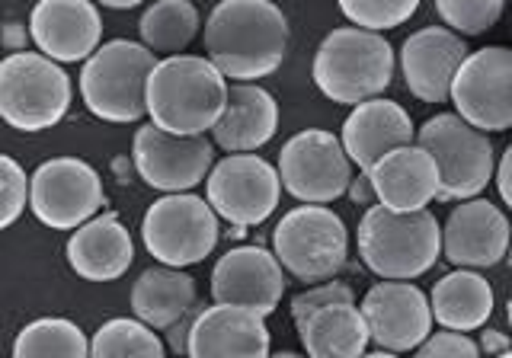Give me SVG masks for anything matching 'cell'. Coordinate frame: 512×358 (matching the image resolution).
<instances>
[{
	"mask_svg": "<svg viewBox=\"0 0 512 358\" xmlns=\"http://www.w3.org/2000/svg\"><path fill=\"white\" fill-rule=\"evenodd\" d=\"M288 36L276 0H221L205 20V58L228 84H260L282 68Z\"/></svg>",
	"mask_w": 512,
	"mask_h": 358,
	"instance_id": "obj_1",
	"label": "cell"
},
{
	"mask_svg": "<svg viewBox=\"0 0 512 358\" xmlns=\"http://www.w3.org/2000/svg\"><path fill=\"white\" fill-rule=\"evenodd\" d=\"M228 100V80L202 55H167L154 61L144 84V116L167 135L212 132Z\"/></svg>",
	"mask_w": 512,
	"mask_h": 358,
	"instance_id": "obj_2",
	"label": "cell"
},
{
	"mask_svg": "<svg viewBox=\"0 0 512 358\" xmlns=\"http://www.w3.org/2000/svg\"><path fill=\"white\" fill-rule=\"evenodd\" d=\"M356 247L368 272L384 282H413L442 256V224L429 208L388 211L368 205L356 231Z\"/></svg>",
	"mask_w": 512,
	"mask_h": 358,
	"instance_id": "obj_3",
	"label": "cell"
},
{
	"mask_svg": "<svg viewBox=\"0 0 512 358\" xmlns=\"http://www.w3.org/2000/svg\"><path fill=\"white\" fill-rule=\"evenodd\" d=\"M394 64V45L384 39V32L340 26L317 45L311 74L327 100L359 106L384 96L394 80Z\"/></svg>",
	"mask_w": 512,
	"mask_h": 358,
	"instance_id": "obj_4",
	"label": "cell"
},
{
	"mask_svg": "<svg viewBox=\"0 0 512 358\" xmlns=\"http://www.w3.org/2000/svg\"><path fill=\"white\" fill-rule=\"evenodd\" d=\"M154 52L132 39L96 45L80 71V96L96 119L128 125L144 119V84L154 68Z\"/></svg>",
	"mask_w": 512,
	"mask_h": 358,
	"instance_id": "obj_5",
	"label": "cell"
},
{
	"mask_svg": "<svg viewBox=\"0 0 512 358\" xmlns=\"http://www.w3.org/2000/svg\"><path fill=\"white\" fill-rule=\"evenodd\" d=\"M68 71L39 52H13L0 61V119L16 132L55 128L71 109Z\"/></svg>",
	"mask_w": 512,
	"mask_h": 358,
	"instance_id": "obj_6",
	"label": "cell"
},
{
	"mask_svg": "<svg viewBox=\"0 0 512 358\" xmlns=\"http://www.w3.org/2000/svg\"><path fill=\"white\" fill-rule=\"evenodd\" d=\"M272 256L292 279L304 285L330 282L349 256L346 221L327 205H298L285 211L272 231Z\"/></svg>",
	"mask_w": 512,
	"mask_h": 358,
	"instance_id": "obj_7",
	"label": "cell"
},
{
	"mask_svg": "<svg viewBox=\"0 0 512 358\" xmlns=\"http://www.w3.org/2000/svg\"><path fill=\"white\" fill-rule=\"evenodd\" d=\"M413 141L436 160V202H468L493 183V141L464 119H458L455 112H439V116L426 119L423 128H416Z\"/></svg>",
	"mask_w": 512,
	"mask_h": 358,
	"instance_id": "obj_8",
	"label": "cell"
},
{
	"mask_svg": "<svg viewBox=\"0 0 512 358\" xmlns=\"http://www.w3.org/2000/svg\"><path fill=\"white\" fill-rule=\"evenodd\" d=\"M218 215L202 195L170 192L157 199L141 218V240L160 266L186 269L202 263L218 247Z\"/></svg>",
	"mask_w": 512,
	"mask_h": 358,
	"instance_id": "obj_9",
	"label": "cell"
},
{
	"mask_svg": "<svg viewBox=\"0 0 512 358\" xmlns=\"http://www.w3.org/2000/svg\"><path fill=\"white\" fill-rule=\"evenodd\" d=\"M455 116L477 132L512 128V52L506 45H487L468 52L448 87Z\"/></svg>",
	"mask_w": 512,
	"mask_h": 358,
	"instance_id": "obj_10",
	"label": "cell"
},
{
	"mask_svg": "<svg viewBox=\"0 0 512 358\" xmlns=\"http://www.w3.org/2000/svg\"><path fill=\"white\" fill-rule=\"evenodd\" d=\"M32 215L52 231H74L106 205L103 176L87 160L52 157L39 164L29 176V202Z\"/></svg>",
	"mask_w": 512,
	"mask_h": 358,
	"instance_id": "obj_11",
	"label": "cell"
},
{
	"mask_svg": "<svg viewBox=\"0 0 512 358\" xmlns=\"http://www.w3.org/2000/svg\"><path fill=\"white\" fill-rule=\"evenodd\" d=\"M279 199V173L260 154H228L205 176L208 208L234 227L263 224L279 208Z\"/></svg>",
	"mask_w": 512,
	"mask_h": 358,
	"instance_id": "obj_12",
	"label": "cell"
},
{
	"mask_svg": "<svg viewBox=\"0 0 512 358\" xmlns=\"http://www.w3.org/2000/svg\"><path fill=\"white\" fill-rule=\"evenodd\" d=\"M276 173L282 189L301 205H330L346 195L352 164L333 132L304 128V132L285 141Z\"/></svg>",
	"mask_w": 512,
	"mask_h": 358,
	"instance_id": "obj_13",
	"label": "cell"
},
{
	"mask_svg": "<svg viewBox=\"0 0 512 358\" xmlns=\"http://www.w3.org/2000/svg\"><path fill=\"white\" fill-rule=\"evenodd\" d=\"M132 164L135 173L157 192H189L205 183L215 164V144L205 135H167L148 122L135 132Z\"/></svg>",
	"mask_w": 512,
	"mask_h": 358,
	"instance_id": "obj_14",
	"label": "cell"
},
{
	"mask_svg": "<svg viewBox=\"0 0 512 358\" xmlns=\"http://www.w3.org/2000/svg\"><path fill=\"white\" fill-rule=\"evenodd\" d=\"M359 314L368 327V343L384 352H413L432 333L429 298L413 282H378L365 291Z\"/></svg>",
	"mask_w": 512,
	"mask_h": 358,
	"instance_id": "obj_15",
	"label": "cell"
},
{
	"mask_svg": "<svg viewBox=\"0 0 512 358\" xmlns=\"http://www.w3.org/2000/svg\"><path fill=\"white\" fill-rule=\"evenodd\" d=\"M285 272L266 247L240 243L224 253L212 269V301L240 304L269 317L282 304Z\"/></svg>",
	"mask_w": 512,
	"mask_h": 358,
	"instance_id": "obj_16",
	"label": "cell"
},
{
	"mask_svg": "<svg viewBox=\"0 0 512 358\" xmlns=\"http://www.w3.org/2000/svg\"><path fill=\"white\" fill-rule=\"evenodd\" d=\"M509 253V218L487 199L455 202L442 227V256L455 269H493Z\"/></svg>",
	"mask_w": 512,
	"mask_h": 358,
	"instance_id": "obj_17",
	"label": "cell"
},
{
	"mask_svg": "<svg viewBox=\"0 0 512 358\" xmlns=\"http://www.w3.org/2000/svg\"><path fill=\"white\" fill-rule=\"evenodd\" d=\"M26 29L39 55L55 64L87 61L103 39V20L93 0H39Z\"/></svg>",
	"mask_w": 512,
	"mask_h": 358,
	"instance_id": "obj_18",
	"label": "cell"
},
{
	"mask_svg": "<svg viewBox=\"0 0 512 358\" xmlns=\"http://www.w3.org/2000/svg\"><path fill=\"white\" fill-rule=\"evenodd\" d=\"M266 317L240 304L199 307L186 336L189 358H269Z\"/></svg>",
	"mask_w": 512,
	"mask_h": 358,
	"instance_id": "obj_19",
	"label": "cell"
},
{
	"mask_svg": "<svg viewBox=\"0 0 512 358\" xmlns=\"http://www.w3.org/2000/svg\"><path fill=\"white\" fill-rule=\"evenodd\" d=\"M464 55H468V45L445 26H423L410 32L400 45V71H404L410 96L420 103H445Z\"/></svg>",
	"mask_w": 512,
	"mask_h": 358,
	"instance_id": "obj_20",
	"label": "cell"
},
{
	"mask_svg": "<svg viewBox=\"0 0 512 358\" xmlns=\"http://www.w3.org/2000/svg\"><path fill=\"white\" fill-rule=\"evenodd\" d=\"M365 176L372 183L375 205L388 211H423L426 205L436 202L439 192L436 160L416 141L388 151L365 170Z\"/></svg>",
	"mask_w": 512,
	"mask_h": 358,
	"instance_id": "obj_21",
	"label": "cell"
},
{
	"mask_svg": "<svg viewBox=\"0 0 512 358\" xmlns=\"http://www.w3.org/2000/svg\"><path fill=\"white\" fill-rule=\"evenodd\" d=\"M413 138H416V128H413L410 112L394 100L375 96V100L352 106V112L343 122L340 144H343V154L349 157V164L359 167V173H365L375 160L400 148V144H410Z\"/></svg>",
	"mask_w": 512,
	"mask_h": 358,
	"instance_id": "obj_22",
	"label": "cell"
},
{
	"mask_svg": "<svg viewBox=\"0 0 512 358\" xmlns=\"http://www.w3.org/2000/svg\"><path fill=\"white\" fill-rule=\"evenodd\" d=\"M68 266L87 282H116L135 263V240L119 215H93L68 237Z\"/></svg>",
	"mask_w": 512,
	"mask_h": 358,
	"instance_id": "obj_23",
	"label": "cell"
},
{
	"mask_svg": "<svg viewBox=\"0 0 512 358\" xmlns=\"http://www.w3.org/2000/svg\"><path fill=\"white\" fill-rule=\"evenodd\" d=\"M276 128V96L260 84H228V100L212 128V144L224 154H253L276 138Z\"/></svg>",
	"mask_w": 512,
	"mask_h": 358,
	"instance_id": "obj_24",
	"label": "cell"
},
{
	"mask_svg": "<svg viewBox=\"0 0 512 358\" xmlns=\"http://www.w3.org/2000/svg\"><path fill=\"white\" fill-rule=\"evenodd\" d=\"M493 288L477 269H455L442 275L429 295V314L442 330H484L493 314Z\"/></svg>",
	"mask_w": 512,
	"mask_h": 358,
	"instance_id": "obj_25",
	"label": "cell"
},
{
	"mask_svg": "<svg viewBox=\"0 0 512 358\" xmlns=\"http://www.w3.org/2000/svg\"><path fill=\"white\" fill-rule=\"evenodd\" d=\"M196 307V279L183 269L151 266L132 285V311L151 330H167Z\"/></svg>",
	"mask_w": 512,
	"mask_h": 358,
	"instance_id": "obj_26",
	"label": "cell"
},
{
	"mask_svg": "<svg viewBox=\"0 0 512 358\" xmlns=\"http://www.w3.org/2000/svg\"><path fill=\"white\" fill-rule=\"evenodd\" d=\"M308 358H359L368 349V327L356 304H330L295 323Z\"/></svg>",
	"mask_w": 512,
	"mask_h": 358,
	"instance_id": "obj_27",
	"label": "cell"
},
{
	"mask_svg": "<svg viewBox=\"0 0 512 358\" xmlns=\"http://www.w3.org/2000/svg\"><path fill=\"white\" fill-rule=\"evenodd\" d=\"M199 10L189 0H154L141 13V45L154 55H180L199 36Z\"/></svg>",
	"mask_w": 512,
	"mask_h": 358,
	"instance_id": "obj_28",
	"label": "cell"
},
{
	"mask_svg": "<svg viewBox=\"0 0 512 358\" xmlns=\"http://www.w3.org/2000/svg\"><path fill=\"white\" fill-rule=\"evenodd\" d=\"M13 358H90V339L68 317H39L16 333Z\"/></svg>",
	"mask_w": 512,
	"mask_h": 358,
	"instance_id": "obj_29",
	"label": "cell"
},
{
	"mask_svg": "<svg viewBox=\"0 0 512 358\" xmlns=\"http://www.w3.org/2000/svg\"><path fill=\"white\" fill-rule=\"evenodd\" d=\"M90 358H167L157 330L135 317H112L90 339Z\"/></svg>",
	"mask_w": 512,
	"mask_h": 358,
	"instance_id": "obj_30",
	"label": "cell"
},
{
	"mask_svg": "<svg viewBox=\"0 0 512 358\" xmlns=\"http://www.w3.org/2000/svg\"><path fill=\"white\" fill-rule=\"evenodd\" d=\"M506 10V0H436V13L455 36H484Z\"/></svg>",
	"mask_w": 512,
	"mask_h": 358,
	"instance_id": "obj_31",
	"label": "cell"
},
{
	"mask_svg": "<svg viewBox=\"0 0 512 358\" xmlns=\"http://www.w3.org/2000/svg\"><path fill=\"white\" fill-rule=\"evenodd\" d=\"M343 16L359 29L388 32L404 26L420 10V0H340Z\"/></svg>",
	"mask_w": 512,
	"mask_h": 358,
	"instance_id": "obj_32",
	"label": "cell"
},
{
	"mask_svg": "<svg viewBox=\"0 0 512 358\" xmlns=\"http://www.w3.org/2000/svg\"><path fill=\"white\" fill-rule=\"evenodd\" d=\"M29 202V176L13 157L0 154V231L20 221Z\"/></svg>",
	"mask_w": 512,
	"mask_h": 358,
	"instance_id": "obj_33",
	"label": "cell"
},
{
	"mask_svg": "<svg viewBox=\"0 0 512 358\" xmlns=\"http://www.w3.org/2000/svg\"><path fill=\"white\" fill-rule=\"evenodd\" d=\"M330 304H356V291L346 282H317V285H308L301 291V295L292 298V320H304L308 314L320 311V307H330Z\"/></svg>",
	"mask_w": 512,
	"mask_h": 358,
	"instance_id": "obj_34",
	"label": "cell"
},
{
	"mask_svg": "<svg viewBox=\"0 0 512 358\" xmlns=\"http://www.w3.org/2000/svg\"><path fill=\"white\" fill-rule=\"evenodd\" d=\"M413 358H480L477 339H471L468 333H429L420 346L413 349Z\"/></svg>",
	"mask_w": 512,
	"mask_h": 358,
	"instance_id": "obj_35",
	"label": "cell"
},
{
	"mask_svg": "<svg viewBox=\"0 0 512 358\" xmlns=\"http://www.w3.org/2000/svg\"><path fill=\"white\" fill-rule=\"evenodd\" d=\"M196 311H199V304L192 307V311H186L180 320L173 323V327H167V343H170L173 352L186 355V336H189V327H192V317H196Z\"/></svg>",
	"mask_w": 512,
	"mask_h": 358,
	"instance_id": "obj_36",
	"label": "cell"
},
{
	"mask_svg": "<svg viewBox=\"0 0 512 358\" xmlns=\"http://www.w3.org/2000/svg\"><path fill=\"white\" fill-rule=\"evenodd\" d=\"M509 170H512V148L500 154V167H493L496 176V192H500V202L512 205V186H509Z\"/></svg>",
	"mask_w": 512,
	"mask_h": 358,
	"instance_id": "obj_37",
	"label": "cell"
},
{
	"mask_svg": "<svg viewBox=\"0 0 512 358\" xmlns=\"http://www.w3.org/2000/svg\"><path fill=\"white\" fill-rule=\"evenodd\" d=\"M346 195L356 205H375V192H372V183H368V176L359 173V176H352L349 179V186H346Z\"/></svg>",
	"mask_w": 512,
	"mask_h": 358,
	"instance_id": "obj_38",
	"label": "cell"
},
{
	"mask_svg": "<svg viewBox=\"0 0 512 358\" xmlns=\"http://www.w3.org/2000/svg\"><path fill=\"white\" fill-rule=\"evenodd\" d=\"M477 349H480V355L487 352V358H490V355H500V352H509V339H506V333H500V330H487V333H480Z\"/></svg>",
	"mask_w": 512,
	"mask_h": 358,
	"instance_id": "obj_39",
	"label": "cell"
},
{
	"mask_svg": "<svg viewBox=\"0 0 512 358\" xmlns=\"http://www.w3.org/2000/svg\"><path fill=\"white\" fill-rule=\"evenodd\" d=\"M26 42H29V29L23 23L4 26V45L10 48V52H26Z\"/></svg>",
	"mask_w": 512,
	"mask_h": 358,
	"instance_id": "obj_40",
	"label": "cell"
},
{
	"mask_svg": "<svg viewBox=\"0 0 512 358\" xmlns=\"http://www.w3.org/2000/svg\"><path fill=\"white\" fill-rule=\"evenodd\" d=\"M112 170L119 173V183H128V176H132V170H135L132 157H116L112 160Z\"/></svg>",
	"mask_w": 512,
	"mask_h": 358,
	"instance_id": "obj_41",
	"label": "cell"
},
{
	"mask_svg": "<svg viewBox=\"0 0 512 358\" xmlns=\"http://www.w3.org/2000/svg\"><path fill=\"white\" fill-rule=\"evenodd\" d=\"M96 4H103L109 10H135L144 4V0H96Z\"/></svg>",
	"mask_w": 512,
	"mask_h": 358,
	"instance_id": "obj_42",
	"label": "cell"
},
{
	"mask_svg": "<svg viewBox=\"0 0 512 358\" xmlns=\"http://www.w3.org/2000/svg\"><path fill=\"white\" fill-rule=\"evenodd\" d=\"M359 358H400V355H394V352H384V349H378V352H365V355H359Z\"/></svg>",
	"mask_w": 512,
	"mask_h": 358,
	"instance_id": "obj_43",
	"label": "cell"
},
{
	"mask_svg": "<svg viewBox=\"0 0 512 358\" xmlns=\"http://www.w3.org/2000/svg\"><path fill=\"white\" fill-rule=\"evenodd\" d=\"M269 358H308V355H301V352H276V355H272L269 352Z\"/></svg>",
	"mask_w": 512,
	"mask_h": 358,
	"instance_id": "obj_44",
	"label": "cell"
},
{
	"mask_svg": "<svg viewBox=\"0 0 512 358\" xmlns=\"http://www.w3.org/2000/svg\"><path fill=\"white\" fill-rule=\"evenodd\" d=\"M244 234H247V227H234V224H231V231H228V237L240 240V237H244Z\"/></svg>",
	"mask_w": 512,
	"mask_h": 358,
	"instance_id": "obj_45",
	"label": "cell"
},
{
	"mask_svg": "<svg viewBox=\"0 0 512 358\" xmlns=\"http://www.w3.org/2000/svg\"><path fill=\"white\" fill-rule=\"evenodd\" d=\"M490 358H512V352H500V355H490Z\"/></svg>",
	"mask_w": 512,
	"mask_h": 358,
	"instance_id": "obj_46",
	"label": "cell"
}]
</instances>
